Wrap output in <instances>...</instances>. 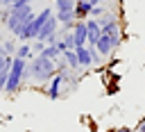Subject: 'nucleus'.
I'll list each match as a JSON object with an SVG mask.
<instances>
[{
  "label": "nucleus",
  "instance_id": "f257e3e1",
  "mask_svg": "<svg viewBox=\"0 0 145 132\" xmlns=\"http://www.w3.org/2000/svg\"><path fill=\"white\" fill-rule=\"evenodd\" d=\"M54 75H57V64H54V59H48V57H43V55H34V57L27 61L25 80H34L36 84H48Z\"/></svg>",
  "mask_w": 145,
  "mask_h": 132
},
{
  "label": "nucleus",
  "instance_id": "f03ea898",
  "mask_svg": "<svg viewBox=\"0 0 145 132\" xmlns=\"http://www.w3.org/2000/svg\"><path fill=\"white\" fill-rule=\"evenodd\" d=\"M34 18V7L32 5H14V7H9V18H7V23H5V27L14 34V36H18L20 34V30L27 25V20H32Z\"/></svg>",
  "mask_w": 145,
  "mask_h": 132
},
{
  "label": "nucleus",
  "instance_id": "7ed1b4c3",
  "mask_svg": "<svg viewBox=\"0 0 145 132\" xmlns=\"http://www.w3.org/2000/svg\"><path fill=\"white\" fill-rule=\"evenodd\" d=\"M27 61H29V59L14 57V64H11V68H9V77H7V86H5V91H7L9 96H14V93L20 89V84H23V80H25Z\"/></svg>",
  "mask_w": 145,
  "mask_h": 132
},
{
  "label": "nucleus",
  "instance_id": "20e7f679",
  "mask_svg": "<svg viewBox=\"0 0 145 132\" xmlns=\"http://www.w3.org/2000/svg\"><path fill=\"white\" fill-rule=\"evenodd\" d=\"M86 30H88V41H86V46H88V48H95L97 41H100V36H102V25H100V20H97V18H86Z\"/></svg>",
  "mask_w": 145,
  "mask_h": 132
},
{
  "label": "nucleus",
  "instance_id": "39448f33",
  "mask_svg": "<svg viewBox=\"0 0 145 132\" xmlns=\"http://www.w3.org/2000/svg\"><path fill=\"white\" fill-rule=\"evenodd\" d=\"M63 84H66V80H63V75L61 73H57L50 82H48V86H45V96L50 98V100H57V98H61V91H63Z\"/></svg>",
  "mask_w": 145,
  "mask_h": 132
},
{
  "label": "nucleus",
  "instance_id": "423d86ee",
  "mask_svg": "<svg viewBox=\"0 0 145 132\" xmlns=\"http://www.w3.org/2000/svg\"><path fill=\"white\" fill-rule=\"evenodd\" d=\"M59 25H61V23H59V20H57V16L52 14V16L45 20V25L41 27V32H39V36H36V39H41V41H48L50 36H54V34L59 32Z\"/></svg>",
  "mask_w": 145,
  "mask_h": 132
},
{
  "label": "nucleus",
  "instance_id": "0eeeda50",
  "mask_svg": "<svg viewBox=\"0 0 145 132\" xmlns=\"http://www.w3.org/2000/svg\"><path fill=\"white\" fill-rule=\"evenodd\" d=\"M72 39H75V48H79V46H86V41H88L86 20H75V27H72Z\"/></svg>",
  "mask_w": 145,
  "mask_h": 132
},
{
  "label": "nucleus",
  "instance_id": "6e6552de",
  "mask_svg": "<svg viewBox=\"0 0 145 132\" xmlns=\"http://www.w3.org/2000/svg\"><path fill=\"white\" fill-rule=\"evenodd\" d=\"M75 50H77L79 66H82V68H91V66H93V55H91V48H88V46H79V48H75Z\"/></svg>",
  "mask_w": 145,
  "mask_h": 132
},
{
  "label": "nucleus",
  "instance_id": "1a4fd4ad",
  "mask_svg": "<svg viewBox=\"0 0 145 132\" xmlns=\"http://www.w3.org/2000/svg\"><path fill=\"white\" fill-rule=\"evenodd\" d=\"M91 9H93V5H91L88 0L75 2V18H77V20H86V18L91 16Z\"/></svg>",
  "mask_w": 145,
  "mask_h": 132
},
{
  "label": "nucleus",
  "instance_id": "9d476101",
  "mask_svg": "<svg viewBox=\"0 0 145 132\" xmlns=\"http://www.w3.org/2000/svg\"><path fill=\"white\" fill-rule=\"evenodd\" d=\"M63 55V59H66V64H68V68L70 71H75V73H79V59H77V50H66V52H61Z\"/></svg>",
  "mask_w": 145,
  "mask_h": 132
},
{
  "label": "nucleus",
  "instance_id": "9b49d317",
  "mask_svg": "<svg viewBox=\"0 0 145 132\" xmlns=\"http://www.w3.org/2000/svg\"><path fill=\"white\" fill-rule=\"evenodd\" d=\"M14 57H20V59H32L34 55H32V41H20L18 43V50H16V55Z\"/></svg>",
  "mask_w": 145,
  "mask_h": 132
},
{
  "label": "nucleus",
  "instance_id": "f8f14e48",
  "mask_svg": "<svg viewBox=\"0 0 145 132\" xmlns=\"http://www.w3.org/2000/svg\"><path fill=\"white\" fill-rule=\"evenodd\" d=\"M75 11V0H54V14Z\"/></svg>",
  "mask_w": 145,
  "mask_h": 132
},
{
  "label": "nucleus",
  "instance_id": "ddd939ff",
  "mask_svg": "<svg viewBox=\"0 0 145 132\" xmlns=\"http://www.w3.org/2000/svg\"><path fill=\"white\" fill-rule=\"evenodd\" d=\"M43 57H48V59H57V57H61V52H59V48L54 46V43H48L45 46V50L41 52Z\"/></svg>",
  "mask_w": 145,
  "mask_h": 132
},
{
  "label": "nucleus",
  "instance_id": "4468645a",
  "mask_svg": "<svg viewBox=\"0 0 145 132\" xmlns=\"http://www.w3.org/2000/svg\"><path fill=\"white\" fill-rule=\"evenodd\" d=\"M57 16V20L61 23V25H66V23H75L77 18H75V11H61V14H54Z\"/></svg>",
  "mask_w": 145,
  "mask_h": 132
},
{
  "label": "nucleus",
  "instance_id": "2eb2a0df",
  "mask_svg": "<svg viewBox=\"0 0 145 132\" xmlns=\"http://www.w3.org/2000/svg\"><path fill=\"white\" fill-rule=\"evenodd\" d=\"M2 48H5V55H16V50H18V43L14 41V39H7V41H2Z\"/></svg>",
  "mask_w": 145,
  "mask_h": 132
},
{
  "label": "nucleus",
  "instance_id": "dca6fc26",
  "mask_svg": "<svg viewBox=\"0 0 145 132\" xmlns=\"http://www.w3.org/2000/svg\"><path fill=\"white\" fill-rule=\"evenodd\" d=\"M45 46H48V41H41V39H34V41H32V55H41V52L45 50Z\"/></svg>",
  "mask_w": 145,
  "mask_h": 132
},
{
  "label": "nucleus",
  "instance_id": "f3484780",
  "mask_svg": "<svg viewBox=\"0 0 145 132\" xmlns=\"http://www.w3.org/2000/svg\"><path fill=\"white\" fill-rule=\"evenodd\" d=\"M14 64V61H11ZM11 64L9 66H5L2 71H0V93L5 91V86H7V77H9V68H11Z\"/></svg>",
  "mask_w": 145,
  "mask_h": 132
},
{
  "label": "nucleus",
  "instance_id": "a211bd4d",
  "mask_svg": "<svg viewBox=\"0 0 145 132\" xmlns=\"http://www.w3.org/2000/svg\"><path fill=\"white\" fill-rule=\"evenodd\" d=\"M106 9H109V7H102V5H93V9H91V16H88V18H100V16H102Z\"/></svg>",
  "mask_w": 145,
  "mask_h": 132
},
{
  "label": "nucleus",
  "instance_id": "6ab92c4d",
  "mask_svg": "<svg viewBox=\"0 0 145 132\" xmlns=\"http://www.w3.org/2000/svg\"><path fill=\"white\" fill-rule=\"evenodd\" d=\"M113 132H134L131 127H118V130H113Z\"/></svg>",
  "mask_w": 145,
  "mask_h": 132
},
{
  "label": "nucleus",
  "instance_id": "aec40b11",
  "mask_svg": "<svg viewBox=\"0 0 145 132\" xmlns=\"http://www.w3.org/2000/svg\"><path fill=\"white\" fill-rule=\"evenodd\" d=\"M88 2H91V5H104L106 0H88Z\"/></svg>",
  "mask_w": 145,
  "mask_h": 132
},
{
  "label": "nucleus",
  "instance_id": "412c9836",
  "mask_svg": "<svg viewBox=\"0 0 145 132\" xmlns=\"http://www.w3.org/2000/svg\"><path fill=\"white\" fill-rule=\"evenodd\" d=\"M75 2H82V0H75Z\"/></svg>",
  "mask_w": 145,
  "mask_h": 132
}]
</instances>
